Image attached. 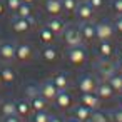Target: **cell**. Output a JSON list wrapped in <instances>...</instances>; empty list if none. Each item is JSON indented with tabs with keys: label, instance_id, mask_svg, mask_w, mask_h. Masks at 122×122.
Instances as JSON below:
<instances>
[{
	"label": "cell",
	"instance_id": "5",
	"mask_svg": "<svg viewBox=\"0 0 122 122\" xmlns=\"http://www.w3.org/2000/svg\"><path fill=\"white\" fill-rule=\"evenodd\" d=\"M64 39H65V42H67L70 47H74V45H79V44H80V40H82V34H80L79 29L70 27V29H67V30L64 32Z\"/></svg>",
	"mask_w": 122,
	"mask_h": 122
},
{
	"label": "cell",
	"instance_id": "37",
	"mask_svg": "<svg viewBox=\"0 0 122 122\" xmlns=\"http://www.w3.org/2000/svg\"><path fill=\"white\" fill-rule=\"evenodd\" d=\"M114 117H115V120H117V122H122V110L115 112V115H114Z\"/></svg>",
	"mask_w": 122,
	"mask_h": 122
},
{
	"label": "cell",
	"instance_id": "35",
	"mask_svg": "<svg viewBox=\"0 0 122 122\" xmlns=\"http://www.w3.org/2000/svg\"><path fill=\"white\" fill-rule=\"evenodd\" d=\"M5 12H7V5H5L4 0H0V17H4Z\"/></svg>",
	"mask_w": 122,
	"mask_h": 122
},
{
	"label": "cell",
	"instance_id": "25",
	"mask_svg": "<svg viewBox=\"0 0 122 122\" xmlns=\"http://www.w3.org/2000/svg\"><path fill=\"white\" fill-rule=\"evenodd\" d=\"M62 2V9L65 10V12H75V9H77V0H60Z\"/></svg>",
	"mask_w": 122,
	"mask_h": 122
},
{
	"label": "cell",
	"instance_id": "34",
	"mask_svg": "<svg viewBox=\"0 0 122 122\" xmlns=\"http://www.w3.org/2000/svg\"><path fill=\"white\" fill-rule=\"evenodd\" d=\"M114 10L115 12H119V14H122V0H114Z\"/></svg>",
	"mask_w": 122,
	"mask_h": 122
},
{
	"label": "cell",
	"instance_id": "13",
	"mask_svg": "<svg viewBox=\"0 0 122 122\" xmlns=\"http://www.w3.org/2000/svg\"><path fill=\"white\" fill-rule=\"evenodd\" d=\"M45 105H47V100L39 94L35 97L30 99V107H32V112H39V110H45Z\"/></svg>",
	"mask_w": 122,
	"mask_h": 122
},
{
	"label": "cell",
	"instance_id": "14",
	"mask_svg": "<svg viewBox=\"0 0 122 122\" xmlns=\"http://www.w3.org/2000/svg\"><path fill=\"white\" fill-rule=\"evenodd\" d=\"M54 37H55V34H54L49 27H44V29L39 32V39H40V42L45 44V45L52 44V42H54Z\"/></svg>",
	"mask_w": 122,
	"mask_h": 122
},
{
	"label": "cell",
	"instance_id": "15",
	"mask_svg": "<svg viewBox=\"0 0 122 122\" xmlns=\"http://www.w3.org/2000/svg\"><path fill=\"white\" fill-rule=\"evenodd\" d=\"M0 112H2L4 117L15 114V102H14V100H4L2 105H0Z\"/></svg>",
	"mask_w": 122,
	"mask_h": 122
},
{
	"label": "cell",
	"instance_id": "20",
	"mask_svg": "<svg viewBox=\"0 0 122 122\" xmlns=\"http://www.w3.org/2000/svg\"><path fill=\"white\" fill-rule=\"evenodd\" d=\"M42 59L47 60V62H54L57 59V50L54 47H50V45H45L44 50H42Z\"/></svg>",
	"mask_w": 122,
	"mask_h": 122
},
{
	"label": "cell",
	"instance_id": "11",
	"mask_svg": "<svg viewBox=\"0 0 122 122\" xmlns=\"http://www.w3.org/2000/svg\"><path fill=\"white\" fill-rule=\"evenodd\" d=\"M0 79H2V84H12L17 79V74L12 67H2L0 69Z\"/></svg>",
	"mask_w": 122,
	"mask_h": 122
},
{
	"label": "cell",
	"instance_id": "40",
	"mask_svg": "<svg viewBox=\"0 0 122 122\" xmlns=\"http://www.w3.org/2000/svg\"><path fill=\"white\" fill-rule=\"evenodd\" d=\"M67 122H80V120H79V119H74V120L70 119V120H67Z\"/></svg>",
	"mask_w": 122,
	"mask_h": 122
},
{
	"label": "cell",
	"instance_id": "21",
	"mask_svg": "<svg viewBox=\"0 0 122 122\" xmlns=\"http://www.w3.org/2000/svg\"><path fill=\"white\" fill-rule=\"evenodd\" d=\"M94 87H95V84H94V80L90 77H82L80 82H79V89L82 92H92Z\"/></svg>",
	"mask_w": 122,
	"mask_h": 122
},
{
	"label": "cell",
	"instance_id": "3",
	"mask_svg": "<svg viewBox=\"0 0 122 122\" xmlns=\"http://www.w3.org/2000/svg\"><path fill=\"white\" fill-rule=\"evenodd\" d=\"M39 94L45 99V100H54L59 94V89L54 85V82H44L39 87Z\"/></svg>",
	"mask_w": 122,
	"mask_h": 122
},
{
	"label": "cell",
	"instance_id": "22",
	"mask_svg": "<svg viewBox=\"0 0 122 122\" xmlns=\"http://www.w3.org/2000/svg\"><path fill=\"white\" fill-rule=\"evenodd\" d=\"M75 117H77L79 120H87V119L90 117V107H87V105H79V107L75 109Z\"/></svg>",
	"mask_w": 122,
	"mask_h": 122
},
{
	"label": "cell",
	"instance_id": "19",
	"mask_svg": "<svg viewBox=\"0 0 122 122\" xmlns=\"http://www.w3.org/2000/svg\"><path fill=\"white\" fill-rule=\"evenodd\" d=\"M80 34H82V37H84L85 40H90V39L95 37V27L90 25V24H84V25L80 27Z\"/></svg>",
	"mask_w": 122,
	"mask_h": 122
},
{
	"label": "cell",
	"instance_id": "8",
	"mask_svg": "<svg viewBox=\"0 0 122 122\" xmlns=\"http://www.w3.org/2000/svg\"><path fill=\"white\" fill-rule=\"evenodd\" d=\"M85 50L80 47V45H74L70 50H69V60L72 62V64H80V62H84V59H85Z\"/></svg>",
	"mask_w": 122,
	"mask_h": 122
},
{
	"label": "cell",
	"instance_id": "38",
	"mask_svg": "<svg viewBox=\"0 0 122 122\" xmlns=\"http://www.w3.org/2000/svg\"><path fill=\"white\" fill-rule=\"evenodd\" d=\"M49 122H62V119H60V117H50Z\"/></svg>",
	"mask_w": 122,
	"mask_h": 122
},
{
	"label": "cell",
	"instance_id": "1",
	"mask_svg": "<svg viewBox=\"0 0 122 122\" xmlns=\"http://www.w3.org/2000/svg\"><path fill=\"white\" fill-rule=\"evenodd\" d=\"M34 24H35L34 17H29V19L15 17V19L12 20V29H14V32H17V34H25V32H29V30L32 29Z\"/></svg>",
	"mask_w": 122,
	"mask_h": 122
},
{
	"label": "cell",
	"instance_id": "33",
	"mask_svg": "<svg viewBox=\"0 0 122 122\" xmlns=\"http://www.w3.org/2000/svg\"><path fill=\"white\" fill-rule=\"evenodd\" d=\"M94 120H95V122H107V120H105V115H104L102 112H95V114H94Z\"/></svg>",
	"mask_w": 122,
	"mask_h": 122
},
{
	"label": "cell",
	"instance_id": "23",
	"mask_svg": "<svg viewBox=\"0 0 122 122\" xmlns=\"http://www.w3.org/2000/svg\"><path fill=\"white\" fill-rule=\"evenodd\" d=\"M80 102H82V105H87V107H94V105L97 104V97H95V95H92L90 92H84V95H82Z\"/></svg>",
	"mask_w": 122,
	"mask_h": 122
},
{
	"label": "cell",
	"instance_id": "24",
	"mask_svg": "<svg viewBox=\"0 0 122 122\" xmlns=\"http://www.w3.org/2000/svg\"><path fill=\"white\" fill-rule=\"evenodd\" d=\"M99 52H100V55L102 57H110L112 55V45L109 44V42H102L100 45H99Z\"/></svg>",
	"mask_w": 122,
	"mask_h": 122
},
{
	"label": "cell",
	"instance_id": "28",
	"mask_svg": "<svg viewBox=\"0 0 122 122\" xmlns=\"http://www.w3.org/2000/svg\"><path fill=\"white\" fill-rule=\"evenodd\" d=\"M22 0H5V5H7V10L10 12H17V9L20 7Z\"/></svg>",
	"mask_w": 122,
	"mask_h": 122
},
{
	"label": "cell",
	"instance_id": "36",
	"mask_svg": "<svg viewBox=\"0 0 122 122\" xmlns=\"http://www.w3.org/2000/svg\"><path fill=\"white\" fill-rule=\"evenodd\" d=\"M115 29H117L119 32H122V17L115 20Z\"/></svg>",
	"mask_w": 122,
	"mask_h": 122
},
{
	"label": "cell",
	"instance_id": "4",
	"mask_svg": "<svg viewBox=\"0 0 122 122\" xmlns=\"http://www.w3.org/2000/svg\"><path fill=\"white\" fill-rule=\"evenodd\" d=\"M15 59V45L12 42H2L0 44V60L9 62Z\"/></svg>",
	"mask_w": 122,
	"mask_h": 122
},
{
	"label": "cell",
	"instance_id": "32",
	"mask_svg": "<svg viewBox=\"0 0 122 122\" xmlns=\"http://www.w3.org/2000/svg\"><path fill=\"white\" fill-rule=\"evenodd\" d=\"M87 2L92 5V9L95 10V9H100L102 5H104V0H87Z\"/></svg>",
	"mask_w": 122,
	"mask_h": 122
},
{
	"label": "cell",
	"instance_id": "10",
	"mask_svg": "<svg viewBox=\"0 0 122 122\" xmlns=\"http://www.w3.org/2000/svg\"><path fill=\"white\" fill-rule=\"evenodd\" d=\"M30 112H32L30 100H17L15 102V114L19 117H27Z\"/></svg>",
	"mask_w": 122,
	"mask_h": 122
},
{
	"label": "cell",
	"instance_id": "2",
	"mask_svg": "<svg viewBox=\"0 0 122 122\" xmlns=\"http://www.w3.org/2000/svg\"><path fill=\"white\" fill-rule=\"evenodd\" d=\"M32 55H34V50H32V47L29 44H19V45H15V59L17 60L27 62V60L32 59Z\"/></svg>",
	"mask_w": 122,
	"mask_h": 122
},
{
	"label": "cell",
	"instance_id": "27",
	"mask_svg": "<svg viewBox=\"0 0 122 122\" xmlns=\"http://www.w3.org/2000/svg\"><path fill=\"white\" fill-rule=\"evenodd\" d=\"M50 117L44 112V110H39V112H34L32 115V122H49Z\"/></svg>",
	"mask_w": 122,
	"mask_h": 122
},
{
	"label": "cell",
	"instance_id": "12",
	"mask_svg": "<svg viewBox=\"0 0 122 122\" xmlns=\"http://www.w3.org/2000/svg\"><path fill=\"white\" fill-rule=\"evenodd\" d=\"M54 100L57 102V105H59L60 109H67V107L70 105V102H72L70 95H69L65 90H59V94H57V97H55Z\"/></svg>",
	"mask_w": 122,
	"mask_h": 122
},
{
	"label": "cell",
	"instance_id": "29",
	"mask_svg": "<svg viewBox=\"0 0 122 122\" xmlns=\"http://www.w3.org/2000/svg\"><path fill=\"white\" fill-rule=\"evenodd\" d=\"M110 87H112V89H115V90L122 89V77H119V75H114V77L110 79Z\"/></svg>",
	"mask_w": 122,
	"mask_h": 122
},
{
	"label": "cell",
	"instance_id": "9",
	"mask_svg": "<svg viewBox=\"0 0 122 122\" xmlns=\"http://www.w3.org/2000/svg\"><path fill=\"white\" fill-rule=\"evenodd\" d=\"M62 10L64 9H62V2H60V0H45V12L50 14L52 17L59 15Z\"/></svg>",
	"mask_w": 122,
	"mask_h": 122
},
{
	"label": "cell",
	"instance_id": "16",
	"mask_svg": "<svg viewBox=\"0 0 122 122\" xmlns=\"http://www.w3.org/2000/svg\"><path fill=\"white\" fill-rule=\"evenodd\" d=\"M45 27H49L54 34H60V32H64V22H62L60 19H50V20L47 22Z\"/></svg>",
	"mask_w": 122,
	"mask_h": 122
},
{
	"label": "cell",
	"instance_id": "7",
	"mask_svg": "<svg viewBox=\"0 0 122 122\" xmlns=\"http://www.w3.org/2000/svg\"><path fill=\"white\" fill-rule=\"evenodd\" d=\"M75 12H77V17L82 19V20H89V19H92V15H94V9H92V5H90L89 2L79 4L77 9H75Z\"/></svg>",
	"mask_w": 122,
	"mask_h": 122
},
{
	"label": "cell",
	"instance_id": "41",
	"mask_svg": "<svg viewBox=\"0 0 122 122\" xmlns=\"http://www.w3.org/2000/svg\"><path fill=\"white\" fill-rule=\"evenodd\" d=\"M0 84H2V79H0Z\"/></svg>",
	"mask_w": 122,
	"mask_h": 122
},
{
	"label": "cell",
	"instance_id": "18",
	"mask_svg": "<svg viewBox=\"0 0 122 122\" xmlns=\"http://www.w3.org/2000/svg\"><path fill=\"white\" fill-rule=\"evenodd\" d=\"M17 17H24V19H29V17H32V5L30 4H25V2H22L20 4V7L17 9Z\"/></svg>",
	"mask_w": 122,
	"mask_h": 122
},
{
	"label": "cell",
	"instance_id": "42",
	"mask_svg": "<svg viewBox=\"0 0 122 122\" xmlns=\"http://www.w3.org/2000/svg\"><path fill=\"white\" fill-rule=\"evenodd\" d=\"M120 62H122V59H120Z\"/></svg>",
	"mask_w": 122,
	"mask_h": 122
},
{
	"label": "cell",
	"instance_id": "30",
	"mask_svg": "<svg viewBox=\"0 0 122 122\" xmlns=\"http://www.w3.org/2000/svg\"><path fill=\"white\" fill-rule=\"evenodd\" d=\"M25 95L29 97V99H32V97H35V95H39V89L34 85V84H30L27 89H25Z\"/></svg>",
	"mask_w": 122,
	"mask_h": 122
},
{
	"label": "cell",
	"instance_id": "31",
	"mask_svg": "<svg viewBox=\"0 0 122 122\" xmlns=\"http://www.w3.org/2000/svg\"><path fill=\"white\" fill-rule=\"evenodd\" d=\"M2 122H22V120H20V117L17 114H12V115H5Z\"/></svg>",
	"mask_w": 122,
	"mask_h": 122
},
{
	"label": "cell",
	"instance_id": "17",
	"mask_svg": "<svg viewBox=\"0 0 122 122\" xmlns=\"http://www.w3.org/2000/svg\"><path fill=\"white\" fill-rule=\"evenodd\" d=\"M52 82H54V85H55L59 90H64V89L69 85V80H67V75H65V74H57V75H54Z\"/></svg>",
	"mask_w": 122,
	"mask_h": 122
},
{
	"label": "cell",
	"instance_id": "39",
	"mask_svg": "<svg viewBox=\"0 0 122 122\" xmlns=\"http://www.w3.org/2000/svg\"><path fill=\"white\" fill-rule=\"evenodd\" d=\"M22 2H25V4H30V5H32V4L35 2V0H22Z\"/></svg>",
	"mask_w": 122,
	"mask_h": 122
},
{
	"label": "cell",
	"instance_id": "6",
	"mask_svg": "<svg viewBox=\"0 0 122 122\" xmlns=\"http://www.w3.org/2000/svg\"><path fill=\"white\" fill-rule=\"evenodd\" d=\"M112 35V25L109 22H99L95 25V37H99L100 40H107Z\"/></svg>",
	"mask_w": 122,
	"mask_h": 122
},
{
	"label": "cell",
	"instance_id": "26",
	"mask_svg": "<svg viewBox=\"0 0 122 122\" xmlns=\"http://www.w3.org/2000/svg\"><path fill=\"white\" fill-rule=\"evenodd\" d=\"M112 87H110V84L109 85H99V97H102V99H109L110 95H112Z\"/></svg>",
	"mask_w": 122,
	"mask_h": 122
}]
</instances>
